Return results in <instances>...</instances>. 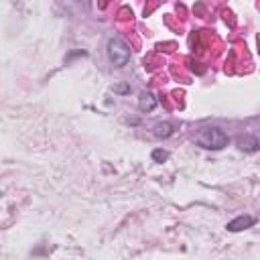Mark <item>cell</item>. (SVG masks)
<instances>
[{
    "label": "cell",
    "mask_w": 260,
    "mask_h": 260,
    "mask_svg": "<svg viewBox=\"0 0 260 260\" xmlns=\"http://www.w3.org/2000/svg\"><path fill=\"white\" fill-rule=\"evenodd\" d=\"M195 143L201 149H207V150H222V149L228 147L230 138L218 126H205L195 134Z\"/></svg>",
    "instance_id": "1"
},
{
    "label": "cell",
    "mask_w": 260,
    "mask_h": 260,
    "mask_svg": "<svg viewBox=\"0 0 260 260\" xmlns=\"http://www.w3.org/2000/svg\"><path fill=\"white\" fill-rule=\"evenodd\" d=\"M106 53H108V59L116 65V67H124L128 61H130V47L122 41V39H110L108 45H106Z\"/></svg>",
    "instance_id": "2"
},
{
    "label": "cell",
    "mask_w": 260,
    "mask_h": 260,
    "mask_svg": "<svg viewBox=\"0 0 260 260\" xmlns=\"http://www.w3.org/2000/svg\"><path fill=\"white\" fill-rule=\"evenodd\" d=\"M256 223V218H252V216H238L236 220H232V222H228V230L230 232H242V230H248V228H252Z\"/></svg>",
    "instance_id": "3"
},
{
    "label": "cell",
    "mask_w": 260,
    "mask_h": 260,
    "mask_svg": "<svg viewBox=\"0 0 260 260\" xmlns=\"http://www.w3.org/2000/svg\"><path fill=\"white\" fill-rule=\"evenodd\" d=\"M157 96H154L152 92H143L141 98H138V108H141L143 112H152L154 108H157Z\"/></svg>",
    "instance_id": "4"
},
{
    "label": "cell",
    "mask_w": 260,
    "mask_h": 260,
    "mask_svg": "<svg viewBox=\"0 0 260 260\" xmlns=\"http://www.w3.org/2000/svg\"><path fill=\"white\" fill-rule=\"evenodd\" d=\"M238 147H240L242 150H246V152H256L260 145H258V138H256V136L246 134V136H240V138H238Z\"/></svg>",
    "instance_id": "5"
},
{
    "label": "cell",
    "mask_w": 260,
    "mask_h": 260,
    "mask_svg": "<svg viewBox=\"0 0 260 260\" xmlns=\"http://www.w3.org/2000/svg\"><path fill=\"white\" fill-rule=\"evenodd\" d=\"M173 130H175V126L171 122H159V124H154L152 134H154V138H169L173 134Z\"/></svg>",
    "instance_id": "6"
},
{
    "label": "cell",
    "mask_w": 260,
    "mask_h": 260,
    "mask_svg": "<svg viewBox=\"0 0 260 260\" xmlns=\"http://www.w3.org/2000/svg\"><path fill=\"white\" fill-rule=\"evenodd\" d=\"M169 159V152L163 150V149H157V150H152V161H157V163H163Z\"/></svg>",
    "instance_id": "7"
},
{
    "label": "cell",
    "mask_w": 260,
    "mask_h": 260,
    "mask_svg": "<svg viewBox=\"0 0 260 260\" xmlns=\"http://www.w3.org/2000/svg\"><path fill=\"white\" fill-rule=\"evenodd\" d=\"M114 92H120V94H126V92H130V88H128V85H114Z\"/></svg>",
    "instance_id": "8"
}]
</instances>
